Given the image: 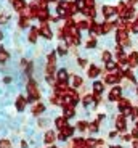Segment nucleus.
<instances>
[{"label": "nucleus", "instance_id": "nucleus-1", "mask_svg": "<svg viewBox=\"0 0 138 148\" xmlns=\"http://www.w3.org/2000/svg\"><path fill=\"white\" fill-rule=\"evenodd\" d=\"M27 92H29V100H31V101L39 100V97H40V93H39L37 84H35L34 81H29V84H27Z\"/></svg>", "mask_w": 138, "mask_h": 148}, {"label": "nucleus", "instance_id": "nucleus-2", "mask_svg": "<svg viewBox=\"0 0 138 148\" xmlns=\"http://www.w3.org/2000/svg\"><path fill=\"white\" fill-rule=\"evenodd\" d=\"M117 42L120 45H128V37H127V32L125 31H117Z\"/></svg>", "mask_w": 138, "mask_h": 148}, {"label": "nucleus", "instance_id": "nucleus-3", "mask_svg": "<svg viewBox=\"0 0 138 148\" xmlns=\"http://www.w3.org/2000/svg\"><path fill=\"white\" fill-rule=\"evenodd\" d=\"M40 34H42V36H45L47 39H50V37L53 36L52 31H50V27H48V23H47V21H44V23L40 24Z\"/></svg>", "mask_w": 138, "mask_h": 148}, {"label": "nucleus", "instance_id": "nucleus-4", "mask_svg": "<svg viewBox=\"0 0 138 148\" xmlns=\"http://www.w3.org/2000/svg\"><path fill=\"white\" fill-rule=\"evenodd\" d=\"M72 132H74V129H72V127H69V126H66L63 130H61V134H60V138H61V140H66V137H69V135H72Z\"/></svg>", "mask_w": 138, "mask_h": 148}, {"label": "nucleus", "instance_id": "nucleus-5", "mask_svg": "<svg viewBox=\"0 0 138 148\" xmlns=\"http://www.w3.org/2000/svg\"><path fill=\"white\" fill-rule=\"evenodd\" d=\"M109 100H120V87H114L109 93Z\"/></svg>", "mask_w": 138, "mask_h": 148}, {"label": "nucleus", "instance_id": "nucleus-6", "mask_svg": "<svg viewBox=\"0 0 138 148\" xmlns=\"http://www.w3.org/2000/svg\"><path fill=\"white\" fill-rule=\"evenodd\" d=\"M119 79H120V76H119V74H108L105 81L108 82V84H116V82L119 81Z\"/></svg>", "mask_w": 138, "mask_h": 148}, {"label": "nucleus", "instance_id": "nucleus-7", "mask_svg": "<svg viewBox=\"0 0 138 148\" xmlns=\"http://www.w3.org/2000/svg\"><path fill=\"white\" fill-rule=\"evenodd\" d=\"M116 127H117V130H125V119H124V116H119L117 118V121H116Z\"/></svg>", "mask_w": 138, "mask_h": 148}, {"label": "nucleus", "instance_id": "nucleus-8", "mask_svg": "<svg viewBox=\"0 0 138 148\" xmlns=\"http://www.w3.org/2000/svg\"><path fill=\"white\" fill-rule=\"evenodd\" d=\"M56 79L60 82H64L66 84V81H67V73L64 69H61V71H58V76H56Z\"/></svg>", "mask_w": 138, "mask_h": 148}, {"label": "nucleus", "instance_id": "nucleus-9", "mask_svg": "<svg viewBox=\"0 0 138 148\" xmlns=\"http://www.w3.org/2000/svg\"><path fill=\"white\" fill-rule=\"evenodd\" d=\"M24 106H26V98L18 97V100H16V108H18L19 111H22V110H24Z\"/></svg>", "mask_w": 138, "mask_h": 148}, {"label": "nucleus", "instance_id": "nucleus-10", "mask_svg": "<svg viewBox=\"0 0 138 148\" xmlns=\"http://www.w3.org/2000/svg\"><path fill=\"white\" fill-rule=\"evenodd\" d=\"M55 124H56V127H58V129L63 130L64 127H66V118H58L55 121Z\"/></svg>", "mask_w": 138, "mask_h": 148}, {"label": "nucleus", "instance_id": "nucleus-11", "mask_svg": "<svg viewBox=\"0 0 138 148\" xmlns=\"http://www.w3.org/2000/svg\"><path fill=\"white\" fill-rule=\"evenodd\" d=\"M128 64L137 66V64H138V53H132V55L128 56Z\"/></svg>", "mask_w": 138, "mask_h": 148}, {"label": "nucleus", "instance_id": "nucleus-12", "mask_svg": "<svg viewBox=\"0 0 138 148\" xmlns=\"http://www.w3.org/2000/svg\"><path fill=\"white\" fill-rule=\"evenodd\" d=\"M98 74H100V68H98V66H92L88 69V76H90V77H97Z\"/></svg>", "mask_w": 138, "mask_h": 148}, {"label": "nucleus", "instance_id": "nucleus-13", "mask_svg": "<svg viewBox=\"0 0 138 148\" xmlns=\"http://www.w3.org/2000/svg\"><path fill=\"white\" fill-rule=\"evenodd\" d=\"M13 7H15L18 11H22L26 5H24V2H22V0H15V2H13Z\"/></svg>", "mask_w": 138, "mask_h": 148}, {"label": "nucleus", "instance_id": "nucleus-14", "mask_svg": "<svg viewBox=\"0 0 138 148\" xmlns=\"http://www.w3.org/2000/svg\"><path fill=\"white\" fill-rule=\"evenodd\" d=\"M114 13H116V11H114V8H112V7H105V8H103V15H105L106 18L112 16Z\"/></svg>", "mask_w": 138, "mask_h": 148}, {"label": "nucleus", "instance_id": "nucleus-15", "mask_svg": "<svg viewBox=\"0 0 138 148\" xmlns=\"http://www.w3.org/2000/svg\"><path fill=\"white\" fill-rule=\"evenodd\" d=\"M53 140H55V132H53V130H48V132L45 134V142H47V143H52Z\"/></svg>", "mask_w": 138, "mask_h": 148}, {"label": "nucleus", "instance_id": "nucleus-16", "mask_svg": "<svg viewBox=\"0 0 138 148\" xmlns=\"http://www.w3.org/2000/svg\"><path fill=\"white\" fill-rule=\"evenodd\" d=\"M47 16H48V10H47V8H40V11H39L37 18H40V19H42V23H44Z\"/></svg>", "mask_w": 138, "mask_h": 148}, {"label": "nucleus", "instance_id": "nucleus-17", "mask_svg": "<svg viewBox=\"0 0 138 148\" xmlns=\"http://www.w3.org/2000/svg\"><path fill=\"white\" fill-rule=\"evenodd\" d=\"M128 106H130V101H128V100H125V98H120V100H119V108H120V111L125 110V108H128Z\"/></svg>", "mask_w": 138, "mask_h": 148}, {"label": "nucleus", "instance_id": "nucleus-18", "mask_svg": "<svg viewBox=\"0 0 138 148\" xmlns=\"http://www.w3.org/2000/svg\"><path fill=\"white\" fill-rule=\"evenodd\" d=\"M90 26H92L90 21H79L77 23V29H87V27L90 29Z\"/></svg>", "mask_w": 138, "mask_h": 148}, {"label": "nucleus", "instance_id": "nucleus-19", "mask_svg": "<svg viewBox=\"0 0 138 148\" xmlns=\"http://www.w3.org/2000/svg\"><path fill=\"white\" fill-rule=\"evenodd\" d=\"M93 90H95L97 95H100V93L103 92V84H101V82H95V84H93Z\"/></svg>", "mask_w": 138, "mask_h": 148}, {"label": "nucleus", "instance_id": "nucleus-20", "mask_svg": "<svg viewBox=\"0 0 138 148\" xmlns=\"http://www.w3.org/2000/svg\"><path fill=\"white\" fill-rule=\"evenodd\" d=\"M42 111H44V105H42V103H39V105H35V106H34L32 113H34L35 116H37V114H40Z\"/></svg>", "mask_w": 138, "mask_h": 148}, {"label": "nucleus", "instance_id": "nucleus-21", "mask_svg": "<svg viewBox=\"0 0 138 148\" xmlns=\"http://www.w3.org/2000/svg\"><path fill=\"white\" fill-rule=\"evenodd\" d=\"M29 40H31V42H35V40H37V29H31Z\"/></svg>", "mask_w": 138, "mask_h": 148}, {"label": "nucleus", "instance_id": "nucleus-22", "mask_svg": "<svg viewBox=\"0 0 138 148\" xmlns=\"http://www.w3.org/2000/svg\"><path fill=\"white\" fill-rule=\"evenodd\" d=\"M67 10H69V13H75V11H79V7H77V3H69V7H67Z\"/></svg>", "mask_w": 138, "mask_h": 148}, {"label": "nucleus", "instance_id": "nucleus-23", "mask_svg": "<svg viewBox=\"0 0 138 148\" xmlns=\"http://www.w3.org/2000/svg\"><path fill=\"white\" fill-rule=\"evenodd\" d=\"M80 84H82V79L79 77V76H74V77H72V85H74V87H79Z\"/></svg>", "mask_w": 138, "mask_h": 148}, {"label": "nucleus", "instance_id": "nucleus-24", "mask_svg": "<svg viewBox=\"0 0 138 148\" xmlns=\"http://www.w3.org/2000/svg\"><path fill=\"white\" fill-rule=\"evenodd\" d=\"M8 60V53L3 52V50H0V63H5Z\"/></svg>", "mask_w": 138, "mask_h": 148}, {"label": "nucleus", "instance_id": "nucleus-25", "mask_svg": "<svg viewBox=\"0 0 138 148\" xmlns=\"http://www.w3.org/2000/svg\"><path fill=\"white\" fill-rule=\"evenodd\" d=\"M106 68H108V71H114L117 68V63H114V61H108V63H106Z\"/></svg>", "mask_w": 138, "mask_h": 148}, {"label": "nucleus", "instance_id": "nucleus-26", "mask_svg": "<svg viewBox=\"0 0 138 148\" xmlns=\"http://www.w3.org/2000/svg\"><path fill=\"white\" fill-rule=\"evenodd\" d=\"M112 26H114L112 23H105V24H103V32H109V31L112 29Z\"/></svg>", "mask_w": 138, "mask_h": 148}, {"label": "nucleus", "instance_id": "nucleus-27", "mask_svg": "<svg viewBox=\"0 0 138 148\" xmlns=\"http://www.w3.org/2000/svg\"><path fill=\"white\" fill-rule=\"evenodd\" d=\"M122 114H124V116L133 114V108H132V106H128V108H125V110H122Z\"/></svg>", "mask_w": 138, "mask_h": 148}, {"label": "nucleus", "instance_id": "nucleus-28", "mask_svg": "<svg viewBox=\"0 0 138 148\" xmlns=\"http://www.w3.org/2000/svg\"><path fill=\"white\" fill-rule=\"evenodd\" d=\"M53 71H55V64H53V63H48V66H47V74H48V76H52Z\"/></svg>", "mask_w": 138, "mask_h": 148}, {"label": "nucleus", "instance_id": "nucleus-29", "mask_svg": "<svg viewBox=\"0 0 138 148\" xmlns=\"http://www.w3.org/2000/svg\"><path fill=\"white\" fill-rule=\"evenodd\" d=\"M0 148H11V143L8 140H0Z\"/></svg>", "mask_w": 138, "mask_h": 148}, {"label": "nucleus", "instance_id": "nucleus-30", "mask_svg": "<svg viewBox=\"0 0 138 148\" xmlns=\"http://www.w3.org/2000/svg\"><path fill=\"white\" fill-rule=\"evenodd\" d=\"M124 76H125V77H127L128 81H133V82H135V76L130 73V71H125V73H124Z\"/></svg>", "mask_w": 138, "mask_h": 148}, {"label": "nucleus", "instance_id": "nucleus-31", "mask_svg": "<svg viewBox=\"0 0 138 148\" xmlns=\"http://www.w3.org/2000/svg\"><path fill=\"white\" fill-rule=\"evenodd\" d=\"M92 101H93V97H90V95L84 97V105H90Z\"/></svg>", "mask_w": 138, "mask_h": 148}, {"label": "nucleus", "instance_id": "nucleus-32", "mask_svg": "<svg viewBox=\"0 0 138 148\" xmlns=\"http://www.w3.org/2000/svg\"><path fill=\"white\" fill-rule=\"evenodd\" d=\"M77 127H79V130H85V129H87V122L80 121V122L77 124Z\"/></svg>", "mask_w": 138, "mask_h": 148}, {"label": "nucleus", "instance_id": "nucleus-33", "mask_svg": "<svg viewBox=\"0 0 138 148\" xmlns=\"http://www.w3.org/2000/svg\"><path fill=\"white\" fill-rule=\"evenodd\" d=\"M55 56H56V53H55V52L50 53V55H48V63H53V64H55Z\"/></svg>", "mask_w": 138, "mask_h": 148}, {"label": "nucleus", "instance_id": "nucleus-34", "mask_svg": "<svg viewBox=\"0 0 138 148\" xmlns=\"http://www.w3.org/2000/svg\"><path fill=\"white\" fill-rule=\"evenodd\" d=\"M103 60L108 63L109 60H111V53H109V52H105V53H103Z\"/></svg>", "mask_w": 138, "mask_h": 148}, {"label": "nucleus", "instance_id": "nucleus-35", "mask_svg": "<svg viewBox=\"0 0 138 148\" xmlns=\"http://www.w3.org/2000/svg\"><path fill=\"white\" fill-rule=\"evenodd\" d=\"M58 52H60L61 55H66L67 50H66V47H64V45H60V47H58Z\"/></svg>", "mask_w": 138, "mask_h": 148}, {"label": "nucleus", "instance_id": "nucleus-36", "mask_svg": "<svg viewBox=\"0 0 138 148\" xmlns=\"http://www.w3.org/2000/svg\"><path fill=\"white\" fill-rule=\"evenodd\" d=\"M90 130H92V132H97V130H98V122H93V124H90Z\"/></svg>", "mask_w": 138, "mask_h": 148}, {"label": "nucleus", "instance_id": "nucleus-37", "mask_svg": "<svg viewBox=\"0 0 138 148\" xmlns=\"http://www.w3.org/2000/svg\"><path fill=\"white\" fill-rule=\"evenodd\" d=\"M132 31H133V32H138V19L132 24Z\"/></svg>", "mask_w": 138, "mask_h": 148}, {"label": "nucleus", "instance_id": "nucleus-38", "mask_svg": "<svg viewBox=\"0 0 138 148\" xmlns=\"http://www.w3.org/2000/svg\"><path fill=\"white\" fill-rule=\"evenodd\" d=\"M22 27H26L27 26V18H21V23H19Z\"/></svg>", "mask_w": 138, "mask_h": 148}, {"label": "nucleus", "instance_id": "nucleus-39", "mask_svg": "<svg viewBox=\"0 0 138 148\" xmlns=\"http://www.w3.org/2000/svg\"><path fill=\"white\" fill-rule=\"evenodd\" d=\"M95 44H97V42H95L93 39H92V40H88V44H87V47H88V48H92V47H95Z\"/></svg>", "mask_w": 138, "mask_h": 148}, {"label": "nucleus", "instance_id": "nucleus-40", "mask_svg": "<svg viewBox=\"0 0 138 148\" xmlns=\"http://www.w3.org/2000/svg\"><path fill=\"white\" fill-rule=\"evenodd\" d=\"M137 2H138V0H128L127 7H128V8H132V5H135V3H137Z\"/></svg>", "mask_w": 138, "mask_h": 148}, {"label": "nucleus", "instance_id": "nucleus-41", "mask_svg": "<svg viewBox=\"0 0 138 148\" xmlns=\"http://www.w3.org/2000/svg\"><path fill=\"white\" fill-rule=\"evenodd\" d=\"M85 64H87V61H85V60H82V58L79 60V66H85Z\"/></svg>", "mask_w": 138, "mask_h": 148}, {"label": "nucleus", "instance_id": "nucleus-42", "mask_svg": "<svg viewBox=\"0 0 138 148\" xmlns=\"http://www.w3.org/2000/svg\"><path fill=\"white\" fill-rule=\"evenodd\" d=\"M112 148H120V147H112Z\"/></svg>", "mask_w": 138, "mask_h": 148}, {"label": "nucleus", "instance_id": "nucleus-43", "mask_svg": "<svg viewBox=\"0 0 138 148\" xmlns=\"http://www.w3.org/2000/svg\"><path fill=\"white\" fill-rule=\"evenodd\" d=\"M137 129H138V122H137Z\"/></svg>", "mask_w": 138, "mask_h": 148}, {"label": "nucleus", "instance_id": "nucleus-44", "mask_svg": "<svg viewBox=\"0 0 138 148\" xmlns=\"http://www.w3.org/2000/svg\"><path fill=\"white\" fill-rule=\"evenodd\" d=\"M50 2H55V0H50Z\"/></svg>", "mask_w": 138, "mask_h": 148}, {"label": "nucleus", "instance_id": "nucleus-45", "mask_svg": "<svg viewBox=\"0 0 138 148\" xmlns=\"http://www.w3.org/2000/svg\"><path fill=\"white\" fill-rule=\"evenodd\" d=\"M137 92H138V89H137Z\"/></svg>", "mask_w": 138, "mask_h": 148}]
</instances>
